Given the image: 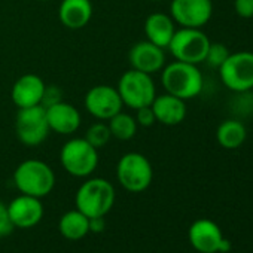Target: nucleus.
I'll list each match as a JSON object with an SVG mask.
<instances>
[{"mask_svg": "<svg viewBox=\"0 0 253 253\" xmlns=\"http://www.w3.org/2000/svg\"><path fill=\"white\" fill-rule=\"evenodd\" d=\"M161 84L166 92L186 101L201 94L204 88V78L197 64L176 60L166 64L161 70Z\"/></svg>", "mask_w": 253, "mask_h": 253, "instance_id": "obj_1", "label": "nucleus"}, {"mask_svg": "<svg viewBox=\"0 0 253 253\" xmlns=\"http://www.w3.org/2000/svg\"><path fill=\"white\" fill-rule=\"evenodd\" d=\"M115 188L103 177L85 180L76 192V209L88 219L104 217L113 207Z\"/></svg>", "mask_w": 253, "mask_h": 253, "instance_id": "obj_2", "label": "nucleus"}, {"mask_svg": "<svg viewBox=\"0 0 253 253\" xmlns=\"http://www.w3.org/2000/svg\"><path fill=\"white\" fill-rule=\"evenodd\" d=\"M14 183L21 194L42 198L54 189L55 174L46 163L26 160L15 169Z\"/></svg>", "mask_w": 253, "mask_h": 253, "instance_id": "obj_3", "label": "nucleus"}, {"mask_svg": "<svg viewBox=\"0 0 253 253\" xmlns=\"http://www.w3.org/2000/svg\"><path fill=\"white\" fill-rule=\"evenodd\" d=\"M122 104L130 109H140L151 106L157 97V86L152 79V75L130 69L122 73L116 86Z\"/></svg>", "mask_w": 253, "mask_h": 253, "instance_id": "obj_4", "label": "nucleus"}, {"mask_svg": "<svg viewBox=\"0 0 253 253\" xmlns=\"http://www.w3.org/2000/svg\"><path fill=\"white\" fill-rule=\"evenodd\" d=\"M116 179L128 192H143L151 186L154 179L152 164L143 154L128 152L118 161Z\"/></svg>", "mask_w": 253, "mask_h": 253, "instance_id": "obj_5", "label": "nucleus"}, {"mask_svg": "<svg viewBox=\"0 0 253 253\" xmlns=\"http://www.w3.org/2000/svg\"><path fill=\"white\" fill-rule=\"evenodd\" d=\"M60 163L69 174L88 177L98 166V149L89 145L84 137L70 139L60 151Z\"/></svg>", "mask_w": 253, "mask_h": 253, "instance_id": "obj_6", "label": "nucleus"}, {"mask_svg": "<svg viewBox=\"0 0 253 253\" xmlns=\"http://www.w3.org/2000/svg\"><path fill=\"white\" fill-rule=\"evenodd\" d=\"M210 43L209 36L201 29L180 27L174 32L167 49L174 60L198 66L204 63Z\"/></svg>", "mask_w": 253, "mask_h": 253, "instance_id": "obj_7", "label": "nucleus"}, {"mask_svg": "<svg viewBox=\"0 0 253 253\" xmlns=\"http://www.w3.org/2000/svg\"><path fill=\"white\" fill-rule=\"evenodd\" d=\"M222 84L235 94L253 89V52L237 51L229 54L219 67Z\"/></svg>", "mask_w": 253, "mask_h": 253, "instance_id": "obj_8", "label": "nucleus"}, {"mask_svg": "<svg viewBox=\"0 0 253 253\" xmlns=\"http://www.w3.org/2000/svg\"><path fill=\"white\" fill-rule=\"evenodd\" d=\"M49 131L51 130L43 106L38 104L32 107L18 109L15 118V133L18 140L24 146L36 148L42 145L46 140Z\"/></svg>", "mask_w": 253, "mask_h": 253, "instance_id": "obj_9", "label": "nucleus"}, {"mask_svg": "<svg viewBox=\"0 0 253 253\" xmlns=\"http://www.w3.org/2000/svg\"><path fill=\"white\" fill-rule=\"evenodd\" d=\"M211 0H171L170 17L185 29H203L211 18Z\"/></svg>", "mask_w": 253, "mask_h": 253, "instance_id": "obj_10", "label": "nucleus"}, {"mask_svg": "<svg viewBox=\"0 0 253 253\" xmlns=\"http://www.w3.org/2000/svg\"><path fill=\"white\" fill-rule=\"evenodd\" d=\"M84 104L86 112L98 121H109L124 107L118 89L109 85H95L89 88L85 94Z\"/></svg>", "mask_w": 253, "mask_h": 253, "instance_id": "obj_11", "label": "nucleus"}, {"mask_svg": "<svg viewBox=\"0 0 253 253\" xmlns=\"http://www.w3.org/2000/svg\"><path fill=\"white\" fill-rule=\"evenodd\" d=\"M166 51L164 48L146 41L134 43L128 51V63L131 69L154 75L164 69L166 66Z\"/></svg>", "mask_w": 253, "mask_h": 253, "instance_id": "obj_12", "label": "nucleus"}, {"mask_svg": "<svg viewBox=\"0 0 253 253\" xmlns=\"http://www.w3.org/2000/svg\"><path fill=\"white\" fill-rule=\"evenodd\" d=\"M45 112L51 131L61 136H70L79 130L82 116L73 104L60 101L49 107H45Z\"/></svg>", "mask_w": 253, "mask_h": 253, "instance_id": "obj_13", "label": "nucleus"}, {"mask_svg": "<svg viewBox=\"0 0 253 253\" xmlns=\"http://www.w3.org/2000/svg\"><path fill=\"white\" fill-rule=\"evenodd\" d=\"M45 86L46 84L43 82V79L35 73H26L20 76L11 89L12 103L18 109L38 106L42 103Z\"/></svg>", "mask_w": 253, "mask_h": 253, "instance_id": "obj_14", "label": "nucleus"}, {"mask_svg": "<svg viewBox=\"0 0 253 253\" xmlns=\"http://www.w3.org/2000/svg\"><path fill=\"white\" fill-rule=\"evenodd\" d=\"M8 213L14 226L32 228L42 220L43 206L39 198L21 194L11 201L8 206Z\"/></svg>", "mask_w": 253, "mask_h": 253, "instance_id": "obj_15", "label": "nucleus"}, {"mask_svg": "<svg viewBox=\"0 0 253 253\" xmlns=\"http://www.w3.org/2000/svg\"><path fill=\"white\" fill-rule=\"evenodd\" d=\"M222 238L220 228L210 219H198L189 228V241L192 247L201 253L219 252Z\"/></svg>", "mask_w": 253, "mask_h": 253, "instance_id": "obj_16", "label": "nucleus"}, {"mask_svg": "<svg viewBox=\"0 0 253 253\" xmlns=\"http://www.w3.org/2000/svg\"><path fill=\"white\" fill-rule=\"evenodd\" d=\"M151 107L155 113L157 122L167 126L179 125L186 118V101L169 92L157 95Z\"/></svg>", "mask_w": 253, "mask_h": 253, "instance_id": "obj_17", "label": "nucleus"}, {"mask_svg": "<svg viewBox=\"0 0 253 253\" xmlns=\"http://www.w3.org/2000/svg\"><path fill=\"white\" fill-rule=\"evenodd\" d=\"M58 18L66 29H84L92 18L91 0H61L58 8Z\"/></svg>", "mask_w": 253, "mask_h": 253, "instance_id": "obj_18", "label": "nucleus"}, {"mask_svg": "<svg viewBox=\"0 0 253 253\" xmlns=\"http://www.w3.org/2000/svg\"><path fill=\"white\" fill-rule=\"evenodd\" d=\"M176 32V23L169 14L154 12L145 20V35L146 39L161 48H167L173 35Z\"/></svg>", "mask_w": 253, "mask_h": 253, "instance_id": "obj_19", "label": "nucleus"}, {"mask_svg": "<svg viewBox=\"0 0 253 253\" xmlns=\"http://www.w3.org/2000/svg\"><path fill=\"white\" fill-rule=\"evenodd\" d=\"M247 139L246 125L234 118L225 119L219 124L216 130V140L223 149H238Z\"/></svg>", "mask_w": 253, "mask_h": 253, "instance_id": "obj_20", "label": "nucleus"}, {"mask_svg": "<svg viewBox=\"0 0 253 253\" xmlns=\"http://www.w3.org/2000/svg\"><path fill=\"white\" fill-rule=\"evenodd\" d=\"M58 228L67 240H81L89 232V219L78 209L70 210L61 216Z\"/></svg>", "mask_w": 253, "mask_h": 253, "instance_id": "obj_21", "label": "nucleus"}, {"mask_svg": "<svg viewBox=\"0 0 253 253\" xmlns=\"http://www.w3.org/2000/svg\"><path fill=\"white\" fill-rule=\"evenodd\" d=\"M107 125H109L112 137L122 140V142L131 140L136 136L137 128H139L136 118L126 112H122V110L118 112L116 115H113L107 121Z\"/></svg>", "mask_w": 253, "mask_h": 253, "instance_id": "obj_22", "label": "nucleus"}, {"mask_svg": "<svg viewBox=\"0 0 253 253\" xmlns=\"http://www.w3.org/2000/svg\"><path fill=\"white\" fill-rule=\"evenodd\" d=\"M89 145H92L95 149H100V148H104L109 140L112 139V134H110V130H109V125L106 122H95L92 124L89 128L86 130L85 133V137H84Z\"/></svg>", "mask_w": 253, "mask_h": 253, "instance_id": "obj_23", "label": "nucleus"}, {"mask_svg": "<svg viewBox=\"0 0 253 253\" xmlns=\"http://www.w3.org/2000/svg\"><path fill=\"white\" fill-rule=\"evenodd\" d=\"M229 54L231 52L228 51V48L223 43H210L204 63H207L213 69H219L223 64V61L228 58Z\"/></svg>", "mask_w": 253, "mask_h": 253, "instance_id": "obj_24", "label": "nucleus"}, {"mask_svg": "<svg viewBox=\"0 0 253 253\" xmlns=\"http://www.w3.org/2000/svg\"><path fill=\"white\" fill-rule=\"evenodd\" d=\"M60 101H63V91L57 85H46L45 91H43L41 106L49 107V106H52L55 103H60Z\"/></svg>", "mask_w": 253, "mask_h": 253, "instance_id": "obj_25", "label": "nucleus"}, {"mask_svg": "<svg viewBox=\"0 0 253 253\" xmlns=\"http://www.w3.org/2000/svg\"><path fill=\"white\" fill-rule=\"evenodd\" d=\"M134 118H136L137 125H140V126H152L157 122L155 113H154L151 106H145V107L137 109Z\"/></svg>", "mask_w": 253, "mask_h": 253, "instance_id": "obj_26", "label": "nucleus"}, {"mask_svg": "<svg viewBox=\"0 0 253 253\" xmlns=\"http://www.w3.org/2000/svg\"><path fill=\"white\" fill-rule=\"evenodd\" d=\"M234 11L240 18H253V0H234Z\"/></svg>", "mask_w": 253, "mask_h": 253, "instance_id": "obj_27", "label": "nucleus"}, {"mask_svg": "<svg viewBox=\"0 0 253 253\" xmlns=\"http://www.w3.org/2000/svg\"><path fill=\"white\" fill-rule=\"evenodd\" d=\"M12 228H14V225H12L9 213H8V206H5L2 201H0V238L9 235Z\"/></svg>", "mask_w": 253, "mask_h": 253, "instance_id": "obj_28", "label": "nucleus"}, {"mask_svg": "<svg viewBox=\"0 0 253 253\" xmlns=\"http://www.w3.org/2000/svg\"><path fill=\"white\" fill-rule=\"evenodd\" d=\"M103 229H104V220H103V217H94V219H89V231L101 232Z\"/></svg>", "mask_w": 253, "mask_h": 253, "instance_id": "obj_29", "label": "nucleus"}, {"mask_svg": "<svg viewBox=\"0 0 253 253\" xmlns=\"http://www.w3.org/2000/svg\"><path fill=\"white\" fill-rule=\"evenodd\" d=\"M229 250H231V243H229V240L222 238V241H220V244H219V252L226 253V252H229Z\"/></svg>", "mask_w": 253, "mask_h": 253, "instance_id": "obj_30", "label": "nucleus"}, {"mask_svg": "<svg viewBox=\"0 0 253 253\" xmlns=\"http://www.w3.org/2000/svg\"><path fill=\"white\" fill-rule=\"evenodd\" d=\"M149 2H163V0H149Z\"/></svg>", "mask_w": 253, "mask_h": 253, "instance_id": "obj_31", "label": "nucleus"}, {"mask_svg": "<svg viewBox=\"0 0 253 253\" xmlns=\"http://www.w3.org/2000/svg\"><path fill=\"white\" fill-rule=\"evenodd\" d=\"M38 2H48V0H38Z\"/></svg>", "mask_w": 253, "mask_h": 253, "instance_id": "obj_32", "label": "nucleus"}, {"mask_svg": "<svg viewBox=\"0 0 253 253\" xmlns=\"http://www.w3.org/2000/svg\"><path fill=\"white\" fill-rule=\"evenodd\" d=\"M252 101H253V94H252Z\"/></svg>", "mask_w": 253, "mask_h": 253, "instance_id": "obj_33", "label": "nucleus"}, {"mask_svg": "<svg viewBox=\"0 0 253 253\" xmlns=\"http://www.w3.org/2000/svg\"><path fill=\"white\" fill-rule=\"evenodd\" d=\"M252 36H253V33H252Z\"/></svg>", "mask_w": 253, "mask_h": 253, "instance_id": "obj_34", "label": "nucleus"}]
</instances>
